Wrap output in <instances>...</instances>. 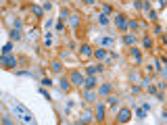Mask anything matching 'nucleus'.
I'll return each mask as SVG.
<instances>
[{
    "label": "nucleus",
    "instance_id": "1",
    "mask_svg": "<svg viewBox=\"0 0 167 125\" xmlns=\"http://www.w3.org/2000/svg\"><path fill=\"white\" fill-rule=\"evenodd\" d=\"M15 111H17L21 117H23V121H27V123H34V115H31V113H29L27 109L23 106V104H15Z\"/></svg>",
    "mask_w": 167,
    "mask_h": 125
},
{
    "label": "nucleus",
    "instance_id": "2",
    "mask_svg": "<svg viewBox=\"0 0 167 125\" xmlns=\"http://www.w3.org/2000/svg\"><path fill=\"white\" fill-rule=\"evenodd\" d=\"M0 67H4V69H15L17 67V58H13V56H0Z\"/></svg>",
    "mask_w": 167,
    "mask_h": 125
},
{
    "label": "nucleus",
    "instance_id": "3",
    "mask_svg": "<svg viewBox=\"0 0 167 125\" xmlns=\"http://www.w3.org/2000/svg\"><path fill=\"white\" fill-rule=\"evenodd\" d=\"M130 119H132V111H130V109H121V111L117 113V121L119 123H127Z\"/></svg>",
    "mask_w": 167,
    "mask_h": 125
},
{
    "label": "nucleus",
    "instance_id": "4",
    "mask_svg": "<svg viewBox=\"0 0 167 125\" xmlns=\"http://www.w3.org/2000/svg\"><path fill=\"white\" fill-rule=\"evenodd\" d=\"M69 81L73 83V86H84V75L79 73V71H71V75H69Z\"/></svg>",
    "mask_w": 167,
    "mask_h": 125
},
{
    "label": "nucleus",
    "instance_id": "5",
    "mask_svg": "<svg viewBox=\"0 0 167 125\" xmlns=\"http://www.w3.org/2000/svg\"><path fill=\"white\" fill-rule=\"evenodd\" d=\"M84 88H86V90H92V88H96V77H94V75L86 77V79H84Z\"/></svg>",
    "mask_w": 167,
    "mask_h": 125
},
{
    "label": "nucleus",
    "instance_id": "6",
    "mask_svg": "<svg viewBox=\"0 0 167 125\" xmlns=\"http://www.w3.org/2000/svg\"><path fill=\"white\" fill-rule=\"evenodd\" d=\"M79 56H82V58H90L92 56V48L88 46V44H84L82 48H79Z\"/></svg>",
    "mask_w": 167,
    "mask_h": 125
},
{
    "label": "nucleus",
    "instance_id": "7",
    "mask_svg": "<svg viewBox=\"0 0 167 125\" xmlns=\"http://www.w3.org/2000/svg\"><path fill=\"white\" fill-rule=\"evenodd\" d=\"M98 44H100V46H107V48H113V44H115V40L107 35V38H98Z\"/></svg>",
    "mask_w": 167,
    "mask_h": 125
},
{
    "label": "nucleus",
    "instance_id": "8",
    "mask_svg": "<svg viewBox=\"0 0 167 125\" xmlns=\"http://www.w3.org/2000/svg\"><path fill=\"white\" fill-rule=\"evenodd\" d=\"M111 90H113L111 83H104V86H100V88H98V94H100V96H109V94H111Z\"/></svg>",
    "mask_w": 167,
    "mask_h": 125
},
{
    "label": "nucleus",
    "instance_id": "9",
    "mask_svg": "<svg viewBox=\"0 0 167 125\" xmlns=\"http://www.w3.org/2000/svg\"><path fill=\"white\" fill-rule=\"evenodd\" d=\"M130 56H132V61L136 62V65H140V62H142V54H140L138 50L136 48H132V52H130Z\"/></svg>",
    "mask_w": 167,
    "mask_h": 125
},
{
    "label": "nucleus",
    "instance_id": "10",
    "mask_svg": "<svg viewBox=\"0 0 167 125\" xmlns=\"http://www.w3.org/2000/svg\"><path fill=\"white\" fill-rule=\"evenodd\" d=\"M115 25L119 29H125V17L123 15H115Z\"/></svg>",
    "mask_w": 167,
    "mask_h": 125
},
{
    "label": "nucleus",
    "instance_id": "11",
    "mask_svg": "<svg viewBox=\"0 0 167 125\" xmlns=\"http://www.w3.org/2000/svg\"><path fill=\"white\" fill-rule=\"evenodd\" d=\"M98 71H103V67H100V65H90V67L86 69V73H88V75H96Z\"/></svg>",
    "mask_w": 167,
    "mask_h": 125
},
{
    "label": "nucleus",
    "instance_id": "12",
    "mask_svg": "<svg viewBox=\"0 0 167 125\" xmlns=\"http://www.w3.org/2000/svg\"><path fill=\"white\" fill-rule=\"evenodd\" d=\"M50 71H52V73H63V65H61L59 61L50 62Z\"/></svg>",
    "mask_w": 167,
    "mask_h": 125
},
{
    "label": "nucleus",
    "instance_id": "13",
    "mask_svg": "<svg viewBox=\"0 0 167 125\" xmlns=\"http://www.w3.org/2000/svg\"><path fill=\"white\" fill-rule=\"evenodd\" d=\"M123 42L127 44V46H134V44H136V35H134V34H125L123 35Z\"/></svg>",
    "mask_w": 167,
    "mask_h": 125
},
{
    "label": "nucleus",
    "instance_id": "14",
    "mask_svg": "<svg viewBox=\"0 0 167 125\" xmlns=\"http://www.w3.org/2000/svg\"><path fill=\"white\" fill-rule=\"evenodd\" d=\"M92 54L96 56L98 61H104V58H107V50H103V48H98V50H94V52H92Z\"/></svg>",
    "mask_w": 167,
    "mask_h": 125
},
{
    "label": "nucleus",
    "instance_id": "15",
    "mask_svg": "<svg viewBox=\"0 0 167 125\" xmlns=\"http://www.w3.org/2000/svg\"><path fill=\"white\" fill-rule=\"evenodd\" d=\"M103 119H104V106L98 104L96 106V121H103Z\"/></svg>",
    "mask_w": 167,
    "mask_h": 125
},
{
    "label": "nucleus",
    "instance_id": "16",
    "mask_svg": "<svg viewBox=\"0 0 167 125\" xmlns=\"http://www.w3.org/2000/svg\"><path fill=\"white\" fill-rule=\"evenodd\" d=\"M61 90L63 92H69L71 90V81H69V79H65V77L61 79Z\"/></svg>",
    "mask_w": 167,
    "mask_h": 125
},
{
    "label": "nucleus",
    "instance_id": "17",
    "mask_svg": "<svg viewBox=\"0 0 167 125\" xmlns=\"http://www.w3.org/2000/svg\"><path fill=\"white\" fill-rule=\"evenodd\" d=\"M84 98H86L88 102H94V98H96V94H94L92 90H86V92H84Z\"/></svg>",
    "mask_w": 167,
    "mask_h": 125
},
{
    "label": "nucleus",
    "instance_id": "18",
    "mask_svg": "<svg viewBox=\"0 0 167 125\" xmlns=\"http://www.w3.org/2000/svg\"><path fill=\"white\" fill-rule=\"evenodd\" d=\"M88 121H92V113H90V111H84V115H82V123H88Z\"/></svg>",
    "mask_w": 167,
    "mask_h": 125
},
{
    "label": "nucleus",
    "instance_id": "19",
    "mask_svg": "<svg viewBox=\"0 0 167 125\" xmlns=\"http://www.w3.org/2000/svg\"><path fill=\"white\" fill-rule=\"evenodd\" d=\"M142 44H144V48H153V40H150L148 35H144V40H142Z\"/></svg>",
    "mask_w": 167,
    "mask_h": 125
},
{
    "label": "nucleus",
    "instance_id": "20",
    "mask_svg": "<svg viewBox=\"0 0 167 125\" xmlns=\"http://www.w3.org/2000/svg\"><path fill=\"white\" fill-rule=\"evenodd\" d=\"M11 40H21V34H19V29H13V31H11Z\"/></svg>",
    "mask_w": 167,
    "mask_h": 125
},
{
    "label": "nucleus",
    "instance_id": "21",
    "mask_svg": "<svg viewBox=\"0 0 167 125\" xmlns=\"http://www.w3.org/2000/svg\"><path fill=\"white\" fill-rule=\"evenodd\" d=\"M109 104H117L119 102V96H109V100H107Z\"/></svg>",
    "mask_w": 167,
    "mask_h": 125
},
{
    "label": "nucleus",
    "instance_id": "22",
    "mask_svg": "<svg viewBox=\"0 0 167 125\" xmlns=\"http://www.w3.org/2000/svg\"><path fill=\"white\" fill-rule=\"evenodd\" d=\"M11 50H13V44H7V46L2 48V52H4V54H11Z\"/></svg>",
    "mask_w": 167,
    "mask_h": 125
},
{
    "label": "nucleus",
    "instance_id": "23",
    "mask_svg": "<svg viewBox=\"0 0 167 125\" xmlns=\"http://www.w3.org/2000/svg\"><path fill=\"white\" fill-rule=\"evenodd\" d=\"M67 19H69V13L63 8V11H61V21H67Z\"/></svg>",
    "mask_w": 167,
    "mask_h": 125
},
{
    "label": "nucleus",
    "instance_id": "24",
    "mask_svg": "<svg viewBox=\"0 0 167 125\" xmlns=\"http://www.w3.org/2000/svg\"><path fill=\"white\" fill-rule=\"evenodd\" d=\"M146 13H148V19H150V21L157 19V13H155V11H146Z\"/></svg>",
    "mask_w": 167,
    "mask_h": 125
},
{
    "label": "nucleus",
    "instance_id": "25",
    "mask_svg": "<svg viewBox=\"0 0 167 125\" xmlns=\"http://www.w3.org/2000/svg\"><path fill=\"white\" fill-rule=\"evenodd\" d=\"M98 21H100V25H107V17L104 15H98Z\"/></svg>",
    "mask_w": 167,
    "mask_h": 125
},
{
    "label": "nucleus",
    "instance_id": "26",
    "mask_svg": "<svg viewBox=\"0 0 167 125\" xmlns=\"http://www.w3.org/2000/svg\"><path fill=\"white\" fill-rule=\"evenodd\" d=\"M34 13L38 15V17H42V8H40V7H34Z\"/></svg>",
    "mask_w": 167,
    "mask_h": 125
},
{
    "label": "nucleus",
    "instance_id": "27",
    "mask_svg": "<svg viewBox=\"0 0 167 125\" xmlns=\"http://www.w3.org/2000/svg\"><path fill=\"white\" fill-rule=\"evenodd\" d=\"M136 115H138V119H144V117H146V111H138Z\"/></svg>",
    "mask_w": 167,
    "mask_h": 125
},
{
    "label": "nucleus",
    "instance_id": "28",
    "mask_svg": "<svg viewBox=\"0 0 167 125\" xmlns=\"http://www.w3.org/2000/svg\"><path fill=\"white\" fill-rule=\"evenodd\" d=\"M84 2H86V4H88V7H92V4H94V2H96V0H84Z\"/></svg>",
    "mask_w": 167,
    "mask_h": 125
},
{
    "label": "nucleus",
    "instance_id": "29",
    "mask_svg": "<svg viewBox=\"0 0 167 125\" xmlns=\"http://www.w3.org/2000/svg\"><path fill=\"white\" fill-rule=\"evenodd\" d=\"M165 7V0H159V8H163Z\"/></svg>",
    "mask_w": 167,
    "mask_h": 125
},
{
    "label": "nucleus",
    "instance_id": "30",
    "mask_svg": "<svg viewBox=\"0 0 167 125\" xmlns=\"http://www.w3.org/2000/svg\"><path fill=\"white\" fill-rule=\"evenodd\" d=\"M65 2H67V0H65Z\"/></svg>",
    "mask_w": 167,
    "mask_h": 125
}]
</instances>
